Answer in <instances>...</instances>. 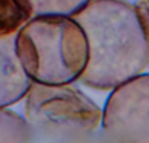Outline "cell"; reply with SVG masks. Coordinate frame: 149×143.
<instances>
[{
    "instance_id": "obj_1",
    "label": "cell",
    "mask_w": 149,
    "mask_h": 143,
    "mask_svg": "<svg viewBox=\"0 0 149 143\" xmlns=\"http://www.w3.org/2000/svg\"><path fill=\"white\" fill-rule=\"evenodd\" d=\"M72 18L88 41V63L79 78L84 85L108 91L149 66V38L133 3L91 0Z\"/></svg>"
},
{
    "instance_id": "obj_2",
    "label": "cell",
    "mask_w": 149,
    "mask_h": 143,
    "mask_svg": "<svg viewBox=\"0 0 149 143\" xmlns=\"http://www.w3.org/2000/svg\"><path fill=\"white\" fill-rule=\"evenodd\" d=\"M16 53L32 82L69 85L86 67L88 41L72 16H32L16 32Z\"/></svg>"
},
{
    "instance_id": "obj_3",
    "label": "cell",
    "mask_w": 149,
    "mask_h": 143,
    "mask_svg": "<svg viewBox=\"0 0 149 143\" xmlns=\"http://www.w3.org/2000/svg\"><path fill=\"white\" fill-rule=\"evenodd\" d=\"M24 98V118L29 127L31 142H86L101 126L102 110L70 83L32 82Z\"/></svg>"
},
{
    "instance_id": "obj_4",
    "label": "cell",
    "mask_w": 149,
    "mask_h": 143,
    "mask_svg": "<svg viewBox=\"0 0 149 143\" xmlns=\"http://www.w3.org/2000/svg\"><path fill=\"white\" fill-rule=\"evenodd\" d=\"M102 139L149 143V73H139L111 89L101 117Z\"/></svg>"
},
{
    "instance_id": "obj_5",
    "label": "cell",
    "mask_w": 149,
    "mask_h": 143,
    "mask_svg": "<svg viewBox=\"0 0 149 143\" xmlns=\"http://www.w3.org/2000/svg\"><path fill=\"white\" fill-rule=\"evenodd\" d=\"M31 85L16 53V34L0 35V107L19 102Z\"/></svg>"
},
{
    "instance_id": "obj_6",
    "label": "cell",
    "mask_w": 149,
    "mask_h": 143,
    "mask_svg": "<svg viewBox=\"0 0 149 143\" xmlns=\"http://www.w3.org/2000/svg\"><path fill=\"white\" fill-rule=\"evenodd\" d=\"M31 18L24 0H0V35L16 34Z\"/></svg>"
},
{
    "instance_id": "obj_7",
    "label": "cell",
    "mask_w": 149,
    "mask_h": 143,
    "mask_svg": "<svg viewBox=\"0 0 149 143\" xmlns=\"http://www.w3.org/2000/svg\"><path fill=\"white\" fill-rule=\"evenodd\" d=\"M32 16H73L91 0H24Z\"/></svg>"
},
{
    "instance_id": "obj_8",
    "label": "cell",
    "mask_w": 149,
    "mask_h": 143,
    "mask_svg": "<svg viewBox=\"0 0 149 143\" xmlns=\"http://www.w3.org/2000/svg\"><path fill=\"white\" fill-rule=\"evenodd\" d=\"M0 142H31V133L25 118L8 110V107H0Z\"/></svg>"
},
{
    "instance_id": "obj_9",
    "label": "cell",
    "mask_w": 149,
    "mask_h": 143,
    "mask_svg": "<svg viewBox=\"0 0 149 143\" xmlns=\"http://www.w3.org/2000/svg\"><path fill=\"white\" fill-rule=\"evenodd\" d=\"M134 6L137 9V13L142 19L143 28H145L148 38H149V0H137L134 3Z\"/></svg>"
}]
</instances>
